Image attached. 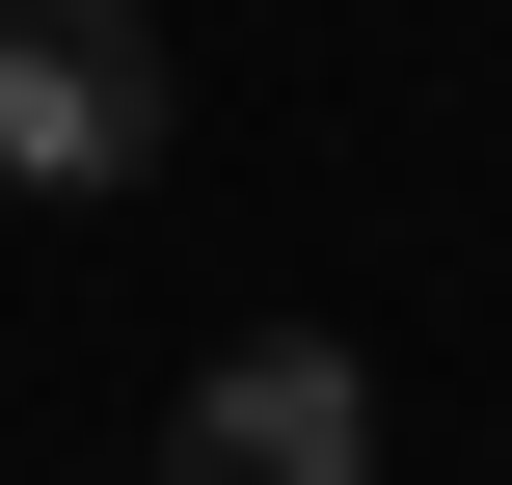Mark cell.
<instances>
[{"instance_id":"cell-1","label":"cell","mask_w":512,"mask_h":485,"mask_svg":"<svg viewBox=\"0 0 512 485\" xmlns=\"http://www.w3.org/2000/svg\"><path fill=\"white\" fill-rule=\"evenodd\" d=\"M162 135H189L162 0H0V216H108Z\"/></svg>"},{"instance_id":"cell-2","label":"cell","mask_w":512,"mask_h":485,"mask_svg":"<svg viewBox=\"0 0 512 485\" xmlns=\"http://www.w3.org/2000/svg\"><path fill=\"white\" fill-rule=\"evenodd\" d=\"M162 485H378V378L324 324H243L189 405H162Z\"/></svg>"}]
</instances>
